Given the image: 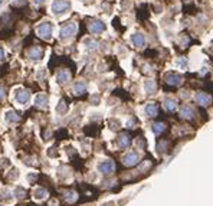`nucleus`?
<instances>
[{
	"mask_svg": "<svg viewBox=\"0 0 213 206\" xmlns=\"http://www.w3.org/2000/svg\"><path fill=\"white\" fill-rule=\"evenodd\" d=\"M76 30H78V26H76V23L71 22V23L65 25L62 29H61V32H59V36H61V39H62V41H66V39L72 38V36L76 33Z\"/></svg>",
	"mask_w": 213,
	"mask_h": 206,
	"instance_id": "f257e3e1",
	"label": "nucleus"
},
{
	"mask_svg": "<svg viewBox=\"0 0 213 206\" xmlns=\"http://www.w3.org/2000/svg\"><path fill=\"white\" fill-rule=\"evenodd\" d=\"M50 9L53 13H63L69 9V2L68 0H53V3L50 4Z\"/></svg>",
	"mask_w": 213,
	"mask_h": 206,
	"instance_id": "f03ea898",
	"label": "nucleus"
},
{
	"mask_svg": "<svg viewBox=\"0 0 213 206\" xmlns=\"http://www.w3.org/2000/svg\"><path fill=\"white\" fill-rule=\"evenodd\" d=\"M38 35L40 38L46 39V41H49L50 36H52V25L45 22V23H40L38 26Z\"/></svg>",
	"mask_w": 213,
	"mask_h": 206,
	"instance_id": "7ed1b4c3",
	"label": "nucleus"
},
{
	"mask_svg": "<svg viewBox=\"0 0 213 206\" xmlns=\"http://www.w3.org/2000/svg\"><path fill=\"white\" fill-rule=\"evenodd\" d=\"M164 81H166L167 85L179 87V85H181V82H183V78L180 75H177V74H167V75L164 76Z\"/></svg>",
	"mask_w": 213,
	"mask_h": 206,
	"instance_id": "20e7f679",
	"label": "nucleus"
},
{
	"mask_svg": "<svg viewBox=\"0 0 213 206\" xmlns=\"http://www.w3.org/2000/svg\"><path fill=\"white\" fill-rule=\"evenodd\" d=\"M138 163V154L137 153H128V154H126L124 157H122V164L124 166H127V167H133V166H135V164Z\"/></svg>",
	"mask_w": 213,
	"mask_h": 206,
	"instance_id": "39448f33",
	"label": "nucleus"
},
{
	"mask_svg": "<svg viewBox=\"0 0 213 206\" xmlns=\"http://www.w3.org/2000/svg\"><path fill=\"white\" fill-rule=\"evenodd\" d=\"M114 169H115V166H114V163L111 160H105V161H101V163L98 164V170H100L101 173H104V174L113 173Z\"/></svg>",
	"mask_w": 213,
	"mask_h": 206,
	"instance_id": "423d86ee",
	"label": "nucleus"
},
{
	"mask_svg": "<svg viewBox=\"0 0 213 206\" xmlns=\"http://www.w3.org/2000/svg\"><path fill=\"white\" fill-rule=\"evenodd\" d=\"M15 97H16V101L19 104H26V102L29 101L30 98V94L26 91V89H17L16 94H15Z\"/></svg>",
	"mask_w": 213,
	"mask_h": 206,
	"instance_id": "0eeeda50",
	"label": "nucleus"
},
{
	"mask_svg": "<svg viewBox=\"0 0 213 206\" xmlns=\"http://www.w3.org/2000/svg\"><path fill=\"white\" fill-rule=\"evenodd\" d=\"M196 102L199 105H203V107H207V105L210 104V101H212V98H210V95H207L206 92H199L196 94Z\"/></svg>",
	"mask_w": 213,
	"mask_h": 206,
	"instance_id": "6e6552de",
	"label": "nucleus"
},
{
	"mask_svg": "<svg viewBox=\"0 0 213 206\" xmlns=\"http://www.w3.org/2000/svg\"><path fill=\"white\" fill-rule=\"evenodd\" d=\"M104 29H105L104 23L100 20H92L91 23H89V30H91L92 33H101Z\"/></svg>",
	"mask_w": 213,
	"mask_h": 206,
	"instance_id": "1a4fd4ad",
	"label": "nucleus"
},
{
	"mask_svg": "<svg viewBox=\"0 0 213 206\" xmlns=\"http://www.w3.org/2000/svg\"><path fill=\"white\" fill-rule=\"evenodd\" d=\"M69 78H71V74H69V71H66V69H61V71L56 74V81H58L59 84H65V82H68Z\"/></svg>",
	"mask_w": 213,
	"mask_h": 206,
	"instance_id": "9d476101",
	"label": "nucleus"
},
{
	"mask_svg": "<svg viewBox=\"0 0 213 206\" xmlns=\"http://www.w3.org/2000/svg\"><path fill=\"white\" fill-rule=\"evenodd\" d=\"M131 41H133V43L137 48H143L146 45V38H144V35H141V33H134L133 36H131Z\"/></svg>",
	"mask_w": 213,
	"mask_h": 206,
	"instance_id": "9b49d317",
	"label": "nucleus"
},
{
	"mask_svg": "<svg viewBox=\"0 0 213 206\" xmlns=\"http://www.w3.org/2000/svg\"><path fill=\"white\" fill-rule=\"evenodd\" d=\"M146 113L148 117H157V114H159V107L155 102H148L146 107Z\"/></svg>",
	"mask_w": 213,
	"mask_h": 206,
	"instance_id": "f8f14e48",
	"label": "nucleus"
},
{
	"mask_svg": "<svg viewBox=\"0 0 213 206\" xmlns=\"http://www.w3.org/2000/svg\"><path fill=\"white\" fill-rule=\"evenodd\" d=\"M43 56V49L40 46H33L29 51V58L32 59H40Z\"/></svg>",
	"mask_w": 213,
	"mask_h": 206,
	"instance_id": "ddd939ff",
	"label": "nucleus"
},
{
	"mask_svg": "<svg viewBox=\"0 0 213 206\" xmlns=\"http://www.w3.org/2000/svg\"><path fill=\"white\" fill-rule=\"evenodd\" d=\"M130 143H131V137L128 134H121L118 137V146L121 148H127L130 146Z\"/></svg>",
	"mask_w": 213,
	"mask_h": 206,
	"instance_id": "4468645a",
	"label": "nucleus"
},
{
	"mask_svg": "<svg viewBox=\"0 0 213 206\" xmlns=\"http://www.w3.org/2000/svg\"><path fill=\"white\" fill-rule=\"evenodd\" d=\"M35 104H36V107L43 108V107L48 105V97H46L45 94H39V95H36V98H35Z\"/></svg>",
	"mask_w": 213,
	"mask_h": 206,
	"instance_id": "2eb2a0df",
	"label": "nucleus"
},
{
	"mask_svg": "<svg viewBox=\"0 0 213 206\" xmlns=\"http://www.w3.org/2000/svg\"><path fill=\"white\" fill-rule=\"evenodd\" d=\"M155 88H157V85H155V81L147 79L146 82H144V89H146V92L154 94V92H155Z\"/></svg>",
	"mask_w": 213,
	"mask_h": 206,
	"instance_id": "dca6fc26",
	"label": "nucleus"
},
{
	"mask_svg": "<svg viewBox=\"0 0 213 206\" xmlns=\"http://www.w3.org/2000/svg\"><path fill=\"white\" fill-rule=\"evenodd\" d=\"M85 91H87V84L82 82V81H79V82H76V84L74 85V92H75L76 95H82Z\"/></svg>",
	"mask_w": 213,
	"mask_h": 206,
	"instance_id": "f3484780",
	"label": "nucleus"
},
{
	"mask_svg": "<svg viewBox=\"0 0 213 206\" xmlns=\"http://www.w3.org/2000/svg\"><path fill=\"white\" fill-rule=\"evenodd\" d=\"M6 121L9 122H19L20 121V117L16 111H7L6 113Z\"/></svg>",
	"mask_w": 213,
	"mask_h": 206,
	"instance_id": "a211bd4d",
	"label": "nucleus"
},
{
	"mask_svg": "<svg viewBox=\"0 0 213 206\" xmlns=\"http://www.w3.org/2000/svg\"><path fill=\"white\" fill-rule=\"evenodd\" d=\"M180 115L183 118H187V120H190V118H193V115H194V113H193V109L190 108V107H183V108L180 109Z\"/></svg>",
	"mask_w": 213,
	"mask_h": 206,
	"instance_id": "6ab92c4d",
	"label": "nucleus"
},
{
	"mask_svg": "<svg viewBox=\"0 0 213 206\" xmlns=\"http://www.w3.org/2000/svg\"><path fill=\"white\" fill-rule=\"evenodd\" d=\"M164 108L167 109L168 113H173L176 109V102L171 100V98H166L164 100Z\"/></svg>",
	"mask_w": 213,
	"mask_h": 206,
	"instance_id": "aec40b11",
	"label": "nucleus"
},
{
	"mask_svg": "<svg viewBox=\"0 0 213 206\" xmlns=\"http://www.w3.org/2000/svg\"><path fill=\"white\" fill-rule=\"evenodd\" d=\"M164 130H166V124L164 122H155L154 126H153V131H154L155 135H160Z\"/></svg>",
	"mask_w": 213,
	"mask_h": 206,
	"instance_id": "412c9836",
	"label": "nucleus"
},
{
	"mask_svg": "<svg viewBox=\"0 0 213 206\" xmlns=\"http://www.w3.org/2000/svg\"><path fill=\"white\" fill-rule=\"evenodd\" d=\"M56 111H58L59 114H65L68 111V104L65 100H61L58 104V107H56Z\"/></svg>",
	"mask_w": 213,
	"mask_h": 206,
	"instance_id": "4be33fe9",
	"label": "nucleus"
},
{
	"mask_svg": "<svg viewBox=\"0 0 213 206\" xmlns=\"http://www.w3.org/2000/svg\"><path fill=\"white\" fill-rule=\"evenodd\" d=\"M65 199H66V202L74 203V202H76V199H78V195H76L75 192H74V190H71V192H68V193H66Z\"/></svg>",
	"mask_w": 213,
	"mask_h": 206,
	"instance_id": "5701e85b",
	"label": "nucleus"
},
{
	"mask_svg": "<svg viewBox=\"0 0 213 206\" xmlns=\"http://www.w3.org/2000/svg\"><path fill=\"white\" fill-rule=\"evenodd\" d=\"M85 45H87L88 51H95L96 46H98V43H96L95 41H91V39H87V41H85Z\"/></svg>",
	"mask_w": 213,
	"mask_h": 206,
	"instance_id": "b1692460",
	"label": "nucleus"
},
{
	"mask_svg": "<svg viewBox=\"0 0 213 206\" xmlns=\"http://www.w3.org/2000/svg\"><path fill=\"white\" fill-rule=\"evenodd\" d=\"M10 196H12V193L9 192V190H2L0 192V200H3V202H7V200H10Z\"/></svg>",
	"mask_w": 213,
	"mask_h": 206,
	"instance_id": "393cba45",
	"label": "nucleus"
},
{
	"mask_svg": "<svg viewBox=\"0 0 213 206\" xmlns=\"http://www.w3.org/2000/svg\"><path fill=\"white\" fill-rule=\"evenodd\" d=\"M33 195H35V198L42 199V198H45L46 195H48V192H46L45 189H36V190L33 192Z\"/></svg>",
	"mask_w": 213,
	"mask_h": 206,
	"instance_id": "a878e982",
	"label": "nucleus"
},
{
	"mask_svg": "<svg viewBox=\"0 0 213 206\" xmlns=\"http://www.w3.org/2000/svg\"><path fill=\"white\" fill-rule=\"evenodd\" d=\"M15 195H16V196H17L19 199H22V198H25L26 190H25V189H22V187H17V189L15 190Z\"/></svg>",
	"mask_w": 213,
	"mask_h": 206,
	"instance_id": "bb28decb",
	"label": "nucleus"
},
{
	"mask_svg": "<svg viewBox=\"0 0 213 206\" xmlns=\"http://www.w3.org/2000/svg\"><path fill=\"white\" fill-rule=\"evenodd\" d=\"M150 166H151V163H150V161H148V160H147L146 163H143L141 166H140V170H141V172H143V170H147V169L150 167Z\"/></svg>",
	"mask_w": 213,
	"mask_h": 206,
	"instance_id": "cd10ccee",
	"label": "nucleus"
},
{
	"mask_svg": "<svg viewBox=\"0 0 213 206\" xmlns=\"http://www.w3.org/2000/svg\"><path fill=\"white\" fill-rule=\"evenodd\" d=\"M48 156H49V157H55V156H56V153H55V147H50L49 150H48Z\"/></svg>",
	"mask_w": 213,
	"mask_h": 206,
	"instance_id": "c85d7f7f",
	"label": "nucleus"
},
{
	"mask_svg": "<svg viewBox=\"0 0 213 206\" xmlns=\"http://www.w3.org/2000/svg\"><path fill=\"white\" fill-rule=\"evenodd\" d=\"M177 65H180V67H186V61H184V59H179V61H177Z\"/></svg>",
	"mask_w": 213,
	"mask_h": 206,
	"instance_id": "c756f323",
	"label": "nucleus"
},
{
	"mask_svg": "<svg viewBox=\"0 0 213 206\" xmlns=\"http://www.w3.org/2000/svg\"><path fill=\"white\" fill-rule=\"evenodd\" d=\"M4 98V88L3 87H0V101Z\"/></svg>",
	"mask_w": 213,
	"mask_h": 206,
	"instance_id": "7c9ffc66",
	"label": "nucleus"
},
{
	"mask_svg": "<svg viewBox=\"0 0 213 206\" xmlns=\"http://www.w3.org/2000/svg\"><path fill=\"white\" fill-rule=\"evenodd\" d=\"M4 58V52H3V49H2V46H0V61Z\"/></svg>",
	"mask_w": 213,
	"mask_h": 206,
	"instance_id": "2f4dec72",
	"label": "nucleus"
},
{
	"mask_svg": "<svg viewBox=\"0 0 213 206\" xmlns=\"http://www.w3.org/2000/svg\"><path fill=\"white\" fill-rule=\"evenodd\" d=\"M42 2H43V0H33V3H35V4H40Z\"/></svg>",
	"mask_w": 213,
	"mask_h": 206,
	"instance_id": "473e14b6",
	"label": "nucleus"
},
{
	"mask_svg": "<svg viewBox=\"0 0 213 206\" xmlns=\"http://www.w3.org/2000/svg\"><path fill=\"white\" fill-rule=\"evenodd\" d=\"M102 206H113V203H105V205H102Z\"/></svg>",
	"mask_w": 213,
	"mask_h": 206,
	"instance_id": "72a5a7b5",
	"label": "nucleus"
},
{
	"mask_svg": "<svg viewBox=\"0 0 213 206\" xmlns=\"http://www.w3.org/2000/svg\"><path fill=\"white\" fill-rule=\"evenodd\" d=\"M2 3H3V0H0V4H2Z\"/></svg>",
	"mask_w": 213,
	"mask_h": 206,
	"instance_id": "f704fd0d",
	"label": "nucleus"
}]
</instances>
